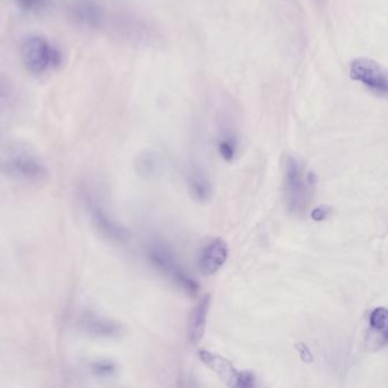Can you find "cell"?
I'll list each match as a JSON object with an SVG mask.
<instances>
[{"mask_svg":"<svg viewBox=\"0 0 388 388\" xmlns=\"http://www.w3.org/2000/svg\"><path fill=\"white\" fill-rule=\"evenodd\" d=\"M80 200L90 224L105 240L113 244H126L128 242L130 230L108 212L95 194L84 190L81 193Z\"/></svg>","mask_w":388,"mask_h":388,"instance_id":"6da1fadb","label":"cell"},{"mask_svg":"<svg viewBox=\"0 0 388 388\" xmlns=\"http://www.w3.org/2000/svg\"><path fill=\"white\" fill-rule=\"evenodd\" d=\"M1 169L12 179L27 185H41L49 178V171L39 156L25 150L9 153L1 162Z\"/></svg>","mask_w":388,"mask_h":388,"instance_id":"7a4b0ae2","label":"cell"},{"mask_svg":"<svg viewBox=\"0 0 388 388\" xmlns=\"http://www.w3.org/2000/svg\"><path fill=\"white\" fill-rule=\"evenodd\" d=\"M147 257L156 271L171 279L188 295L194 296L198 293L200 286L198 281H195L180 266L176 255L169 246L163 242H153L147 250Z\"/></svg>","mask_w":388,"mask_h":388,"instance_id":"3957f363","label":"cell"},{"mask_svg":"<svg viewBox=\"0 0 388 388\" xmlns=\"http://www.w3.org/2000/svg\"><path fill=\"white\" fill-rule=\"evenodd\" d=\"M311 179L305 178L301 164L293 156L284 161V189L287 206L290 212L299 213L306 207L310 196Z\"/></svg>","mask_w":388,"mask_h":388,"instance_id":"277c9868","label":"cell"},{"mask_svg":"<svg viewBox=\"0 0 388 388\" xmlns=\"http://www.w3.org/2000/svg\"><path fill=\"white\" fill-rule=\"evenodd\" d=\"M21 53L24 65L34 75H41L49 66L56 67L63 60L60 51L40 36L25 38Z\"/></svg>","mask_w":388,"mask_h":388,"instance_id":"5b68a950","label":"cell"},{"mask_svg":"<svg viewBox=\"0 0 388 388\" xmlns=\"http://www.w3.org/2000/svg\"><path fill=\"white\" fill-rule=\"evenodd\" d=\"M349 77L363 84L377 95H387L388 80L386 71L376 60L368 57H358L349 66Z\"/></svg>","mask_w":388,"mask_h":388,"instance_id":"8992f818","label":"cell"},{"mask_svg":"<svg viewBox=\"0 0 388 388\" xmlns=\"http://www.w3.org/2000/svg\"><path fill=\"white\" fill-rule=\"evenodd\" d=\"M200 358L206 367L214 371L222 382L231 387H252L255 385L253 373L237 370L229 360L221 356L202 349L200 351Z\"/></svg>","mask_w":388,"mask_h":388,"instance_id":"52a82bcc","label":"cell"},{"mask_svg":"<svg viewBox=\"0 0 388 388\" xmlns=\"http://www.w3.org/2000/svg\"><path fill=\"white\" fill-rule=\"evenodd\" d=\"M78 327L84 334L102 340H117L126 332L122 323L113 318L86 311L79 316Z\"/></svg>","mask_w":388,"mask_h":388,"instance_id":"ba28073f","label":"cell"},{"mask_svg":"<svg viewBox=\"0 0 388 388\" xmlns=\"http://www.w3.org/2000/svg\"><path fill=\"white\" fill-rule=\"evenodd\" d=\"M229 255L227 242L214 239L206 245L200 257V269L204 276H212L221 269Z\"/></svg>","mask_w":388,"mask_h":388,"instance_id":"9c48e42d","label":"cell"},{"mask_svg":"<svg viewBox=\"0 0 388 388\" xmlns=\"http://www.w3.org/2000/svg\"><path fill=\"white\" fill-rule=\"evenodd\" d=\"M71 13L75 21L84 27H99L104 21V9L97 0H75Z\"/></svg>","mask_w":388,"mask_h":388,"instance_id":"30bf717a","label":"cell"},{"mask_svg":"<svg viewBox=\"0 0 388 388\" xmlns=\"http://www.w3.org/2000/svg\"><path fill=\"white\" fill-rule=\"evenodd\" d=\"M209 306H211V295L206 294L191 311L188 325V337L191 344L200 343V340L203 338Z\"/></svg>","mask_w":388,"mask_h":388,"instance_id":"8fae6325","label":"cell"},{"mask_svg":"<svg viewBox=\"0 0 388 388\" xmlns=\"http://www.w3.org/2000/svg\"><path fill=\"white\" fill-rule=\"evenodd\" d=\"M187 183L189 194L195 202L205 204L212 198L213 186L209 181V176H206L203 171L196 167L189 171Z\"/></svg>","mask_w":388,"mask_h":388,"instance_id":"7c38bea8","label":"cell"},{"mask_svg":"<svg viewBox=\"0 0 388 388\" xmlns=\"http://www.w3.org/2000/svg\"><path fill=\"white\" fill-rule=\"evenodd\" d=\"M136 171L145 179H153L161 174L163 169L161 157L155 152H143L137 156L135 161Z\"/></svg>","mask_w":388,"mask_h":388,"instance_id":"4fadbf2b","label":"cell"},{"mask_svg":"<svg viewBox=\"0 0 388 388\" xmlns=\"http://www.w3.org/2000/svg\"><path fill=\"white\" fill-rule=\"evenodd\" d=\"M89 370L93 376L99 378H112L117 375V366L115 362L108 358H99L90 362Z\"/></svg>","mask_w":388,"mask_h":388,"instance_id":"5bb4252c","label":"cell"},{"mask_svg":"<svg viewBox=\"0 0 388 388\" xmlns=\"http://www.w3.org/2000/svg\"><path fill=\"white\" fill-rule=\"evenodd\" d=\"M369 325L373 332L380 335L387 334V310L385 308H377L371 312Z\"/></svg>","mask_w":388,"mask_h":388,"instance_id":"9a60e30c","label":"cell"},{"mask_svg":"<svg viewBox=\"0 0 388 388\" xmlns=\"http://www.w3.org/2000/svg\"><path fill=\"white\" fill-rule=\"evenodd\" d=\"M219 153L224 161H233L236 153V143L231 137L224 138L219 143Z\"/></svg>","mask_w":388,"mask_h":388,"instance_id":"2e32d148","label":"cell"},{"mask_svg":"<svg viewBox=\"0 0 388 388\" xmlns=\"http://www.w3.org/2000/svg\"><path fill=\"white\" fill-rule=\"evenodd\" d=\"M15 3L24 12L38 13L46 8L48 0H15Z\"/></svg>","mask_w":388,"mask_h":388,"instance_id":"e0dca14e","label":"cell"},{"mask_svg":"<svg viewBox=\"0 0 388 388\" xmlns=\"http://www.w3.org/2000/svg\"><path fill=\"white\" fill-rule=\"evenodd\" d=\"M296 349L299 351V356H301L302 360L305 362L313 361V356L311 353L310 349H309L304 343H299L296 345Z\"/></svg>","mask_w":388,"mask_h":388,"instance_id":"ac0fdd59","label":"cell"},{"mask_svg":"<svg viewBox=\"0 0 388 388\" xmlns=\"http://www.w3.org/2000/svg\"><path fill=\"white\" fill-rule=\"evenodd\" d=\"M327 212H328V209H325V207H320V209H316V211L312 213V218H313L314 220H317V221H320V220H323V219L325 218Z\"/></svg>","mask_w":388,"mask_h":388,"instance_id":"d6986e66","label":"cell"}]
</instances>
